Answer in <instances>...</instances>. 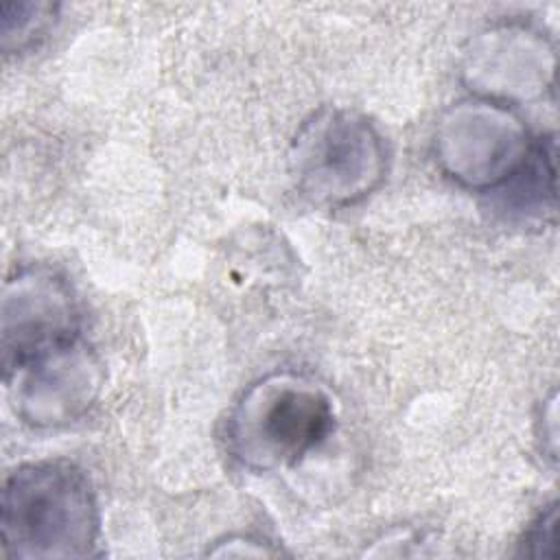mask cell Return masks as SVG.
<instances>
[{
	"label": "cell",
	"instance_id": "52a82bcc",
	"mask_svg": "<svg viewBox=\"0 0 560 560\" xmlns=\"http://www.w3.org/2000/svg\"><path fill=\"white\" fill-rule=\"evenodd\" d=\"M57 15V4L50 2H4L2 4V50L22 52L33 46L50 28Z\"/></svg>",
	"mask_w": 560,
	"mask_h": 560
},
{
	"label": "cell",
	"instance_id": "6da1fadb",
	"mask_svg": "<svg viewBox=\"0 0 560 560\" xmlns=\"http://www.w3.org/2000/svg\"><path fill=\"white\" fill-rule=\"evenodd\" d=\"M0 532L7 558L92 556L98 545L101 514L88 475L66 459L18 466L2 486Z\"/></svg>",
	"mask_w": 560,
	"mask_h": 560
},
{
	"label": "cell",
	"instance_id": "5b68a950",
	"mask_svg": "<svg viewBox=\"0 0 560 560\" xmlns=\"http://www.w3.org/2000/svg\"><path fill=\"white\" fill-rule=\"evenodd\" d=\"M435 144L444 168L475 188H499L529 153L521 120L494 103H462L451 109Z\"/></svg>",
	"mask_w": 560,
	"mask_h": 560
},
{
	"label": "cell",
	"instance_id": "8992f818",
	"mask_svg": "<svg viewBox=\"0 0 560 560\" xmlns=\"http://www.w3.org/2000/svg\"><path fill=\"white\" fill-rule=\"evenodd\" d=\"M79 335L77 300L61 273L31 265L7 278L2 291V368Z\"/></svg>",
	"mask_w": 560,
	"mask_h": 560
},
{
	"label": "cell",
	"instance_id": "7a4b0ae2",
	"mask_svg": "<svg viewBox=\"0 0 560 560\" xmlns=\"http://www.w3.org/2000/svg\"><path fill=\"white\" fill-rule=\"evenodd\" d=\"M335 429V405L315 381L273 372L252 383L228 418V451L256 472L293 466Z\"/></svg>",
	"mask_w": 560,
	"mask_h": 560
},
{
	"label": "cell",
	"instance_id": "3957f363",
	"mask_svg": "<svg viewBox=\"0 0 560 560\" xmlns=\"http://www.w3.org/2000/svg\"><path fill=\"white\" fill-rule=\"evenodd\" d=\"M387 153L374 125L348 109H322L291 147V173L313 203L341 208L370 195L385 177Z\"/></svg>",
	"mask_w": 560,
	"mask_h": 560
},
{
	"label": "cell",
	"instance_id": "ba28073f",
	"mask_svg": "<svg viewBox=\"0 0 560 560\" xmlns=\"http://www.w3.org/2000/svg\"><path fill=\"white\" fill-rule=\"evenodd\" d=\"M556 525H558V510H556V503H551L527 527L523 538V553L534 558H556Z\"/></svg>",
	"mask_w": 560,
	"mask_h": 560
},
{
	"label": "cell",
	"instance_id": "277c9868",
	"mask_svg": "<svg viewBox=\"0 0 560 560\" xmlns=\"http://www.w3.org/2000/svg\"><path fill=\"white\" fill-rule=\"evenodd\" d=\"M4 383L15 416L33 427H61L94 405L103 370L79 335L4 368Z\"/></svg>",
	"mask_w": 560,
	"mask_h": 560
}]
</instances>
